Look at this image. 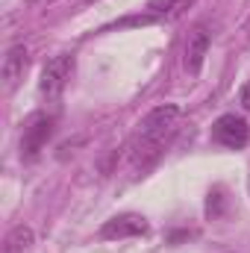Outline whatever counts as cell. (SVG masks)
I'll list each match as a JSON object with an SVG mask.
<instances>
[{"mask_svg":"<svg viewBox=\"0 0 250 253\" xmlns=\"http://www.w3.org/2000/svg\"><path fill=\"white\" fill-rule=\"evenodd\" d=\"M50 135H53V118L44 115V112H36V115L27 121V126H24L21 156H24V159H36V156L44 150V144H47Z\"/></svg>","mask_w":250,"mask_h":253,"instance_id":"4","label":"cell"},{"mask_svg":"<svg viewBox=\"0 0 250 253\" xmlns=\"http://www.w3.org/2000/svg\"><path fill=\"white\" fill-rule=\"evenodd\" d=\"M239 100H242V106L250 112V80L245 83V88H242V94H239Z\"/></svg>","mask_w":250,"mask_h":253,"instance_id":"9","label":"cell"},{"mask_svg":"<svg viewBox=\"0 0 250 253\" xmlns=\"http://www.w3.org/2000/svg\"><path fill=\"white\" fill-rule=\"evenodd\" d=\"M33 242H36L33 227L18 224V227H12V230L6 233V239H3V253H27L33 248Z\"/></svg>","mask_w":250,"mask_h":253,"instance_id":"8","label":"cell"},{"mask_svg":"<svg viewBox=\"0 0 250 253\" xmlns=\"http://www.w3.org/2000/svg\"><path fill=\"white\" fill-rule=\"evenodd\" d=\"M177 121H180V106L177 103H159L156 109H150L138 121L135 138H132V153H129L135 168H147L162 156L165 141L177 129Z\"/></svg>","mask_w":250,"mask_h":253,"instance_id":"1","label":"cell"},{"mask_svg":"<svg viewBox=\"0 0 250 253\" xmlns=\"http://www.w3.org/2000/svg\"><path fill=\"white\" fill-rule=\"evenodd\" d=\"M74 74V53H56L50 62L42 68V80H39V91L47 100H56L65 91V85L71 83Z\"/></svg>","mask_w":250,"mask_h":253,"instance_id":"2","label":"cell"},{"mask_svg":"<svg viewBox=\"0 0 250 253\" xmlns=\"http://www.w3.org/2000/svg\"><path fill=\"white\" fill-rule=\"evenodd\" d=\"M212 141H218L221 147H230V150H242L250 141V126L242 115L236 112H227L221 115L215 124H212Z\"/></svg>","mask_w":250,"mask_h":253,"instance_id":"3","label":"cell"},{"mask_svg":"<svg viewBox=\"0 0 250 253\" xmlns=\"http://www.w3.org/2000/svg\"><path fill=\"white\" fill-rule=\"evenodd\" d=\"M209 44H212V36H209V27L200 24L188 33L186 42V56H183V65L191 77H197L203 71V62H206V53H209Z\"/></svg>","mask_w":250,"mask_h":253,"instance_id":"5","label":"cell"},{"mask_svg":"<svg viewBox=\"0 0 250 253\" xmlns=\"http://www.w3.org/2000/svg\"><path fill=\"white\" fill-rule=\"evenodd\" d=\"M27 68H30V50H27L24 44H12V47L6 50V56H3V68H0L6 91H12V88L24 80Z\"/></svg>","mask_w":250,"mask_h":253,"instance_id":"7","label":"cell"},{"mask_svg":"<svg viewBox=\"0 0 250 253\" xmlns=\"http://www.w3.org/2000/svg\"><path fill=\"white\" fill-rule=\"evenodd\" d=\"M144 233H147V221L141 215H132V212L115 215L100 227V239H135Z\"/></svg>","mask_w":250,"mask_h":253,"instance_id":"6","label":"cell"}]
</instances>
